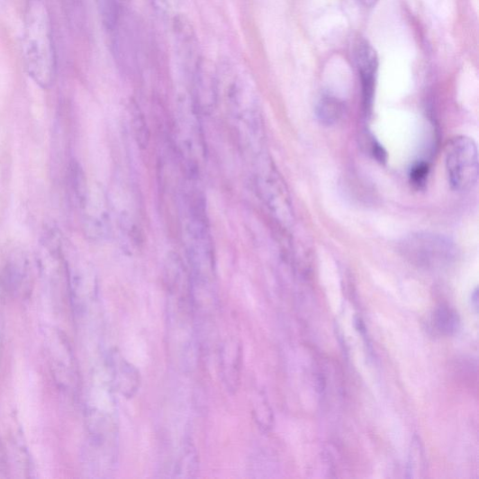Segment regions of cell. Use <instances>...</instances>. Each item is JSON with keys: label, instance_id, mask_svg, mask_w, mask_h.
<instances>
[{"label": "cell", "instance_id": "cell-5", "mask_svg": "<svg viewBox=\"0 0 479 479\" xmlns=\"http://www.w3.org/2000/svg\"><path fill=\"white\" fill-rule=\"evenodd\" d=\"M354 55L362 79L364 104L368 109L374 98L378 59L372 45L363 39L355 43Z\"/></svg>", "mask_w": 479, "mask_h": 479}, {"label": "cell", "instance_id": "cell-20", "mask_svg": "<svg viewBox=\"0 0 479 479\" xmlns=\"http://www.w3.org/2000/svg\"><path fill=\"white\" fill-rule=\"evenodd\" d=\"M362 4L367 7H373L376 5L378 0H361Z\"/></svg>", "mask_w": 479, "mask_h": 479}, {"label": "cell", "instance_id": "cell-12", "mask_svg": "<svg viewBox=\"0 0 479 479\" xmlns=\"http://www.w3.org/2000/svg\"><path fill=\"white\" fill-rule=\"evenodd\" d=\"M426 469L427 463L424 448L420 438L418 436H415L411 443L409 462H407L406 465L405 477L420 478L425 474Z\"/></svg>", "mask_w": 479, "mask_h": 479}, {"label": "cell", "instance_id": "cell-7", "mask_svg": "<svg viewBox=\"0 0 479 479\" xmlns=\"http://www.w3.org/2000/svg\"><path fill=\"white\" fill-rule=\"evenodd\" d=\"M131 0H98L103 25L107 32H115L122 23Z\"/></svg>", "mask_w": 479, "mask_h": 479}, {"label": "cell", "instance_id": "cell-11", "mask_svg": "<svg viewBox=\"0 0 479 479\" xmlns=\"http://www.w3.org/2000/svg\"><path fill=\"white\" fill-rule=\"evenodd\" d=\"M253 416L262 432H269L274 425V413L265 393L260 392L253 402Z\"/></svg>", "mask_w": 479, "mask_h": 479}, {"label": "cell", "instance_id": "cell-9", "mask_svg": "<svg viewBox=\"0 0 479 479\" xmlns=\"http://www.w3.org/2000/svg\"><path fill=\"white\" fill-rule=\"evenodd\" d=\"M434 321L438 330L447 337L456 333L461 326V319L457 311L447 304L438 307Z\"/></svg>", "mask_w": 479, "mask_h": 479}, {"label": "cell", "instance_id": "cell-8", "mask_svg": "<svg viewBox=\"0 0 479 479\" xmlns=\"http://www.w3.org/2000/svg\"><path fill=\"white\" fill-rule=\"evenodd\" d=\"M199 454L196 447L190 441H186L176 466V477H195L199 471Z\"/></svg>", "mask_w": 479, "mask_h": 479}, {"label": "cell", "instance_id": "cell-10", "mask_svg": "<svg viewBox=\"0 0 479 479\" xmlns=\"http://www.w3.org/2000/svg\"><path fill=\"white\" fill-rule=\"evenodd\" d=\"M344 105L338 98L326 95L320 101L317 115L321 124L332 126L337 124L343 115Z\"/></svg>", "mask_w": 479, "mask_h": 479}, {"label": "cell", "instance_id": "cell-14", "mask_svg": "<svg viewBox=\"0 0 479 479\" xmlns=\"http://www.w3.org/2000/svg\"><path fill=\"white\" fill-rule=\"evenodd\" d=\"M429 174L428 164L424 162L418 163L412 167L411 179V183L417 187H421L425 185Z\"/></svg>", "mask_w": 479, "mask_h": 479}, {"label": "cell", "instance_id": "cell-19", "mask_svg": "<svg viewBox=\"0 0 479 479\" xmlns=\"http://www.w3.org/2000/svg\"><path fill=\"white\" fill-rule=\"evenodd\" d=\"M472 304L474 306V308L478 309V290L477 287L474 290V292L472 294Z\"/></svg>", "mask_w": 479, "mask_h": 479}, {"label": "cell", "instance_id": "cell-17", "mask_svg": "<svg viewBox=\"0 0 479 479\" xmlns=\"http://www.w3.org/2000/svg\"><path fill=\"white\" fill-rule=\"evenodd\" d=\"M326 378L322 374H319L316 378V388L320 393L325 392L326 389Z\"/></svg>", "mask_w": 479, "mask_h": 479}, {"label": "cell", "instance_id": "cell-3", "mask_svg": "<svg viewBox=\"0 0 479 479\" xmlns=\"http://www.w3.org/2000/svg\"><path fill=\"white\" fill-rule=\"evenodd\" d=\"M401 251L417 265L430 267L449 262L456 249L449 240L442 235L417 233L403 240Z\"/></svg>", "mask_w": 479, "mask_h": 479}, {"label": "cell", "instance_id": "cell-6", "mask_svg": "<svg viewBox=\"0 0 479 479\" xmlns=\"http://www.w3.org/2000/svg\"><path fill=\"white\" fill-rule=\"evenodd\" d=\"M223 380L229 392L235 393L241 378L242 347L234 340L225 343L221 350Z\"/></svg>", "mask_w": 479, "mask_h": 479}, {"label": "cell", "instance_id": "cell-2", "mask_svg": "<svg viewBox=\"0 0 479 479\" xmlns=\"http://www.w3.org/2000/svg\"><path fill=\"white\" fill-rule=\"evenodd\" d=\"M446 165L451 186L459 191L473 187L478 178L475 142L466 136L453 138L447 147Z\"/></svg>", "mask_w": 479, "mask_h": 479}, {"label": "cell", "instance_id": "cell-15", "mask_svg": "<svg viewBox=\"0 0 479 479\" xmlns=\"http://www.w3.org/2000/svg\"><path fill=\"white\" fill-rule=\"evenodd\" d=\"M5 285L0 278V362H2L5 339Z\"/></svg>", "mask_w": 479, "mask_h": 479}, {"label": "cell", "instance_id": "cell-13", "mask_svg": "<svg viewBox=\"0 0 479 479\" xmlns=\"http://www.w3.org/2000/svg\"><path fill=\"white\" fill-rule=\"evenodd\" d=\"M132 126L138 146L142 149H148L150 140V131L145 117H143L140 112L133 113Z\"/></svg>", "mask_w": 479, "mask_h": 479}, {"label": "cell", "instance_id": "cell-4", "mask_svg": "<svg viewBox=\"0 0 479 479\" xmlns=\"http://www.w3.org/2000/svg\"><path fill=\"white\" fill-rule=\"evenodd\" d=\"M109 367L114 391L127 399L133 398L140 387V371L116 349L110 353Z\"/></svg>", "mask_w": 479, "mask_h": 479}, {"label": "cell", "instance_id": "cell-18", "mask_svg": "<svg viewBox=\"0 0 479 479\" xmlns=\"http://www.w3.org/2000/svg\"><path fill=\"white\" fill-rule=\"evenodd\" d=\"M355 325H356V329L365 334L366 332V327L365 325V322L362 321V319H359V318H357L355 320Z\"/></svg>", "mask_w": 479, "mask_h": 479}, {"label": "cell", "instance_id": "cell-16", "mask_svg": "<svg viewBox=\"0 0 479 479\" xmlns=\"http://www.w3.org/2000/svg\"><path fill=\"white\" fill-rule=\"evenodd\" d=\"M7 472H8V465H7L6 454H5V450L2 438H0V478L6 477Z\"/></svg>", "mask_w": 479, "mask_h": 479}, {"label": "cell", "instance_id": "cell-1", "mask_svg": "<svg viewBox=\"0 0 479 479\" xmlns=\"http://www.w3.org/2000/svg\"><path fill=\"white\" fill-rule=\"evenodd\" d=\"M22 46L29 76L41 88H50L56 79L57 57L51 17L44 0H28Z\"/></svg>", "mask_w": 479, "mask_h": 479}]
</instances>
